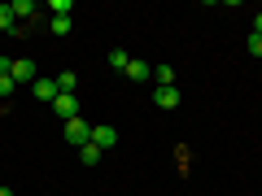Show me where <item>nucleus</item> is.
<instances>
[{"label":"nucleus","instance_id":"nucleus-1","mask_svg":"<svg viewBox=\"0 0 262 196\" xmlns=\"http://www.w3.org/2000/svg\"><path fill=\"white\" fill-rule=\"evenodd\" d=\"M66 140L75 144V149L92 144V122H88V118H70V122H66Z\"/></svg>","mask_w":262,"mask_h":196},{"label":"nucleus","instance_id":"nucleus-2","mask_svg":"<svg viewBox=\"0 0 262 196\" xmlns=\"http://www.w3.org/2000/svg\"><path fill=\"white\" fill-rule=\"evenodd\" d=\"M153 105L158 109H179V87H153Z\"/></svg>","mask_w":262,"mask_h":196},{"label":"nucleus","instance_id":"nucleus-3","mask_svg":"<svg viewBox=\"0 0 262 196\" xmlns=\"http://www.w3.org/2000/svg\"><path fill=\"white\" fill-rule=\"evenodd\" d=\"M92 144H96V149H114V144H118V131H114V127H105V122H101V127H92Z\"/></svg>","mask_w":262,"mask_h":196},{"label":"nucleus","instance_id":"nucleus-4","mask_svg":"<svg viewBox=\"0 0 262 196\" xmlns=\"http://www.w3.org/2000/svg\"><path fill=\"white\" fill-rule=\"evenodd\" d=\"M53 109H57V118H66V122H70V118H79V101H75V96H61V92H57Z\"/></svg>","mask_w":262,"mask_h":196},{"label":"nucleus","instance_id":"nucleus-5","mask_svg":"<svg viewBox=\"0 0 262 196\" xmlns=\"http://www.w3.org/2000/svg\"><path fill=\"white\" fill-rule=\"evenodd\" d=\"M31 92H35V101H48V105H53V101H57V79H35Z\"/></svg>","mask_w":262,"mask_h":196},{"label":"nucleus","instance_id":"nucleus-6","mask_svg":"<svg viewBox=\"0 0 262 196\" xmlns=\"http://www.w3.org/2000/svg\"><path fill=\"white\" fill-rule=\"evenodd\" d=\"M13 83H35V65L22 57V61H13Z\"/></svg>","mask_w":262,"mask_h":196},{"label":"nucleus","instance_id":"nucleus-7","mask_svg":"<svg viewBox=\"0 0 262 196\" xmlns=\"http://www.w3.org/2000/svg\"><path fill=\"white\" fill-rule=\"evenodd\" d=\"M75 83H79L75 70H61V79H57V92H61V96H75Z\"/></svg>","mask_w":262,"mask_h":196},{"label":"nucleus","instance_id":"nucleus-8","mask_svg":"<svg viewBox=\"0 0 262 196\" xmlns=\"http://www.w3.org/2000/svg\"><path fill=\"white\" fill-rule=\"evenodd\" d=\"M127 79H136V83H144V79H153V70L144 61H127Z\"/></svg>","mask_w":262,"mask_h":196},{"label":"nucleus","instance_id":"nucleus-9","mask_svg":"<svg viewBox=\"0 0 262 196\" xmlns=\"http://www.w3.org/2000/svg\"><path fill=\"white\" fill-rule=\"evenodd\" d=\"M13 18H18V22H31V18H35V5H31V0H13Z\"/></svg>","mask_w":262,"mask_h":196},{"label":"nucleus","instance_id":"nucleus-10","mask_svg":"<svg viewBox=\"0 0 262 196\" xmlns=\"http://www.w3.org/2000/svg\"><path fill=\"white\" fill-rule=\"evenodd\" d=\"M153 79H158V87H175V70H170V65H158Z\"/></svg>","mask_w":262,"mask_h":196},{"label":"nucleus","instance_id":"nucleus-11","mask_svg":"<svg viewBox=\"0 0 262 196\" xmlns=\"http://www.w3.org/2000/svg\"><path fill=\"white\" fill-rule=\"evenodd\" d=\"M79 161H83V166H96V161H101V149H96V144H83V149H79Z\"/></svg>","mask_w":262,"mask_h":196},{"label":"nucleus","instance_id":"nucleus-12","mask_svg":"<svg viewBox=\"0 0 262 196\" xmlns=\"http://www.w3.org/2000/svg\"><path fill=\"white\" fill-rule=\"evenodd\" d=\"M18 18H13V5H0V31H13Z\"/></svg>","mask_w":262,"mask_h":196},{"label":"nucleus","instance_id":"nucleus-13","mask_svg":"<svg viewBox=\"0 0 262 196\" xmlns=\"http://www.w3.org/2000/svg\"><path fill=\"white\" fill-rule=\"evenodd\" d=\"M127 61H131L127 48H110V65H114V70H127Z\"/></svg>","mask_w":262,"mask_h":196},{"label":"nucleus","instance_id":"nucleus-14","mask_svg":"<svg viewBox=\"0 0 262 196\" xmlns=\"http://www.w3.org/2000/svg\"><path fill=\"white\" fill-rule=\"evenodd\" d=\"M70 9H75L70 0H53V5H48V13H53V18H70Z\"/></svg>","mask_w":262,"mask_h":196},{"label":"nucleus","instance_id":"nucleus-15","mask_svg":"<svg viewBox=\"0 0 262 196\" xmlns=\"http://www.w3.org/2000/svg\"><path fill=\"white\" fill-rule=\"evenodd\" d=\"M13 87H18V83H13V75H0V96H5V101L13 96Z\"/></svg>","mask_w":262,"mask_h":196},{"label":"nucleus","instance_id":"nucleus-16","mask_svg":"<svg viewBox=\"0 0 262 196\" xmlns=\"http://www.w3.org/2000/svg\"><path fill=\"white\" fill-rule=\"evenodd\" d=\"M48 27H53V35H70V18H53Z\"/></svg>","mask_w":262,"mask_h":196},{"label":"nucleus","instance_id":"nucleus-17","mask_svg":"<svg viewBox=\"0 0 262 196\" xmlns=\"http://www.w3.org/2000/svg\"><path fill=\"white\" fill-rule=\"evenodd\" d=\"M245 48H249L253 57H262V35H253V31H249V39H245Z\"/></svg>","mask_w":262,"mask_h":196},{"label":"nucleus","instance_id":"nucleus-18","mask_svg":"<svg viewBox=\"0 0 262 196\" xmlns=\"http://www.w3.org/2000/svg\"><path fill=\"white\" fill-rule=\"evenodd\" d=\"M253 35H262V13H258V18H253Z\"/></svg>","mask_w":262,"mask_h":196},{"label":"nucleus","instance_id":"nucleus-19","mask_svg":"<svg viewBox=\"0 0 262 196\" xmlns=\"http://www.w3.org/2000/svg\"><path fill=\"white\" fill-rule=\"evenodd\" d=\"M0 196H13V187H0Z\"/></svg>","mask_w":262,"mask_h":196}]
</instances>
